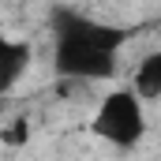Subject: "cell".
Masks as SVG:
<instances>
[{"label": "cell", "mask_w": 161, "mask_h": 161, "mask_svg": "<svg viewBox=\"0 0 161 161\" xmlns=\"http://www.w3.org/2000/svg\"><path fill=\"white\" fill-rule=\"evenodd\" d=\"M53 68L60 79L86 82V79H109L116 75V56H120L127 30L109 26L97 19H82L71 11H60L53 19Z\"/></svg>", "instance_id": "1"}, {"label": "cell", "mask_w": 161, "mask_h": 161, "mask_svg": "<svg viewBox=\"0 0 161 161\" xmlns=\"http://www.w3.org/2000/svg\"><path fill=\"white\" fill-rule=\"evenodd\" d=\"M0 139H4L8 146H23V142L30 139V124H26L23 116H19V120H11L8 127H4V135H0Z\"/></svg>", "instance_id": "5"}, {"label": "cell", "mask_w": 161, "mask_h": 161, "mask_svg": "<svg viewBox=\"0 0 161 161\" xmlns=\"http://www.w3.org/2000/svg\"><path fill=\"white\" fill-rule=\"evenodd\" d=\"M94 131H97L105 142L120 146V150L135 146V142L142 139V131H146L142 101H139L131 90H113V94L101 101L97 116H94Z\"/></svg>", "instance_id": "2"}, {"label": "cell", "mask_w": 161, "mask_h": 161, "mask_svg": "<svg viewBox=\"0 0 161 161\" xmlns=\"http://www.w3.org/2000/svg\"><path fill=\"white\" fill-rule=\"evenodd\" d=\"M131 94L139 101H158L161 97V53L142 56V64L131 75Z\"/></svg>", "instance_id": "4"}, {"label": "cell", "mask_w": 161, "mask_h": 161, "mask_svg": "<svg viewBox=\"0 0 161 161\" xmlns=\"http://www.w3.org/2000/svg\"><path fill=\"white\" fill-rule=\"evenodd\" d=\"M30 68V45L0 34V94H8Z\"/></svg>", "instance_id": "3"}]
</instances>
